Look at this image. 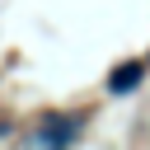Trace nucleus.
Instances as JSON below:
<instances>
[{
	"label": "nucleus",
	"mask_w": 150,
	"mask_h": 150,
	"mask_svg": "<svg viewBox=\"0 0 150 150\" xmlns=\"http://www.w3.org/2000/svg\"><path fill=\"white\" fill-rule=\"evenodd\" d=\"M141 75H145V66H141V61H127V66H117V70L108 75V89H112V94H131V89L141 84Z\"/></svg>",
	"instance_id": "obj_1"
},
{
	"label": "nucleus",
	"mask_w": 150,
	"mask_h": 150,
	"mask_svg": "<svg viewBox=\"0 0 150 150\" xmlns=\"http://www.w3.org/2000/svg\"><path fill=\"white\" fill-rule=\"evenodd\" d=\"M75 131H80V122H70V117H52L38 136H42L47 145H66V141H75Z\"/></svg>",
	"instance_id": "obj_2"
}]
</instances>
